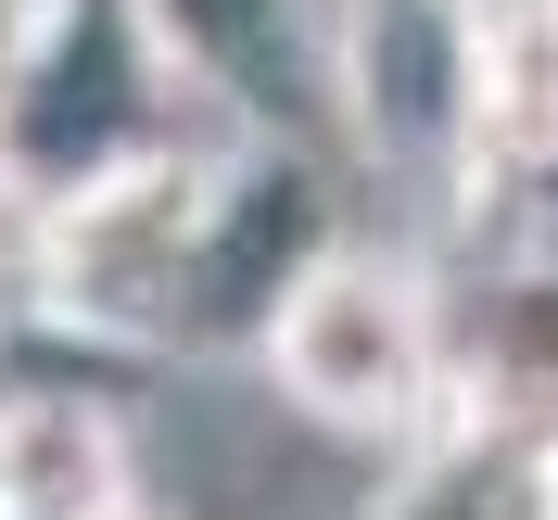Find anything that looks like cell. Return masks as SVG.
Wrapping results in <instances>:
<instances>
[{
	"instance_id": "obj_3",
	"label": "cell",
	"mask_w": 558,
	"mask_h": 520,
	"mask_svg": "<svg viewBox=\"0 0 558 520\" xmlns=\"http://www.w3.org/2000/svg\"><path fill=\"white\" fill-rule=\"evenodd\" d=\"M330 114H343V153H368L381 178L483 191V0H330Z\"/></svg>"
},
{
	"instance_id": "obj_2",
	"label": "cell",
	"mask_w": 558,
	"mask_h": 520,
	"mask_svg": "<svg viewBox=\"0 0 558 520\" xmlns=\"http://www.w3.org/2000/svg\"><path fill=\"white\" fill-rule=\"evenodd\" d=\"M216 204H229V153H191V140H153L51 191V317L89 343H191Z\"/></svg>"
},
{
	"instance_id": "obj_8",
	"label": "cell",
	"mask_w": 558,
	"mask_h": 520,
	"mask_svg": "<svg viewBox=\"0 0 558 520\" xmlns=\"http://www.w3.org/2000/svg\"><path fill=\"white\" fill-rule=\"evenodd\" d=\"M114 520H166V495H128V508H114Z\"/></svg>"
},
{
	"instance_id": "obj_4",
	"label": "cell",
	"mask_w": 558,
	"mask_h": 520,
	"mask_svg": "<svg viewBox=\"0 0 558 520\" xmlns=\"http://www.w3.org/2000/svg\"><path fill=\"white\" fill-rule=\"evenodd\" d=\"M178 102H204L229 140H343L330 114V0H140Z\"/></svg>"
},
{
	"instance_id": "obj_5",
	"label": "cell",
	"mask_w": 558,
	"mask_h": 520,
	"mask_svg": "<svg viewBox=\"0 0 558 520\" xmlns=\"http://www.w3.org/2000/svg\"><path fill=\"white\" fill-rule=\"evenodd\" d=\"M140 483L128 457V419L76 382H26L0 394V520H114Z\"/></svg>"
},
{
	"instance_id": "obj_1",
	"label": "cell",
	"mask_w": 558,
	"mask_h": 520,
	"mask_svg": "<svg viewBox=\"0 0 558 520\" xmlns=\"http://www.w3.org/2000/svg\"><path fill=\"white\" fill-rule=\"evenodd\" d=\"M254 355L343 445H432V432H457V419L483 407V368H470L457 305L407 254H355V242H330L292 279V305L267 317Z\"/></svg>"
},
{
	"instance_id": "obj_7",
	"label": "cell",
	"mask_w": 558,
	"mask_h": 520,
	"mask_svg": "<svg viewBox=\"0 0 558 520\" xmlns=\"http://www.w3.org/2000/svg\"><path fill=\"white\" fill-rule=\"evenodd\" d=\"M51 26H64V0H0V89L38 64V38H51Z\"/></svg>"
},
{
	"instance_id": "obj_6",
	"label": "cell",
	"mask_w": 558,
	"mask_h": 520,
	"mask_svg": "<svg viewBox=\"0 0 558 520\" xmlns=\"http://www.w3.org/2000/svg\"><path fill=\"white\" fill-rule=\"evenodd\" d=\"M51 317V191L26 166H0V330Z\"/></svg>"
},
{
	"instance_id": "obj_9",
	"label": "cell",
	"mask_w": 558,
	"mask_h": 520,
	"mask_svg": "<svg viewBox=\"0 0 558 520\" xmlns=\"http://www.w3.org/2000/svg\"><path fill=\"white\" fill-rule=\"evenodd\" d=\"M533 419H546V445H558V407H533Z\"/></svg>"
}]
</instances>
